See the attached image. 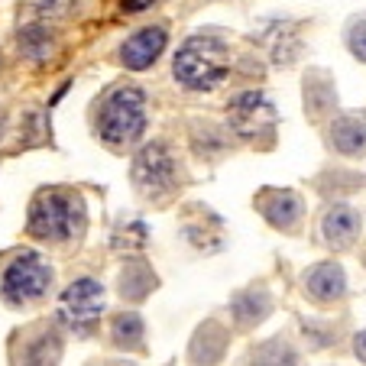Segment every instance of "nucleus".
<instances>
[{"instance_id":"f03ea898","label":"nucleus","mask_w":366,"mask_h":366,"mask_svg":"<svg viewBox=\"0 0 366 366\" xmlns=\"http://www.w3.org/2000/svg\"><path fill=\"white\" fill-rule=\"evenodd\" d=\"M29 237L65 243L84 230V201L69 188H42L29 204Z\"/></svg>"},{"instance_id":"6ab92c4d","label":"nucleus","mask_w":366,"mask_h":366,"mask_svg":"<svg viewBox=\"0 0 366 366\" xmlns=\"http://www.w3.org/2000/svg\"><path fill=\"white\" fill-rule=\"evenodd\" d=\"M363 266H366V253H363Z\"/></svg>"},{"instance_id":"20e7f679","label":"nucleus","mask_w":366,"mask_h":366,"mask_svg":"<svg viewBox=\"0 0 366 366\" xmlns=\"http://www.w3.org/2000/svg\"><path fill=\"white\" fill-rule=\"evenodd\" d=\"M52 266L33 249H23L7 263L4 276H0V295L10 305H29L36 298H42L52 285Z\"/></svg>"},{"instance_id":"6e6552de","label":"nucleus","mask_w":366,"mask_h":366,"mask_svg":"<svg viewBox=\"0 0 366 366\" xmlns=\"http://www.w3.org/2000/svg\"><path fill=\"white\" fill-rule=\"evenodd\" d=\"M166 46H169L166 26H146V29H139V33H133L130 39L120 46V62L130 71H143L166 52Z\"/></svg>"},{"instance_id":"dca6fc26","label":"nucleus","mask_w":366,"mask_h":366,"mask_svg":"<svg viewBox=\"0 0 366 366\" xmlns=\"http://www.w3.org/2000/svg\"><path fill=\"white\" fill-rule=\"evenodd\" d=\"M347 49L353 52V59H360L366 65V20H357L347 29Z\"/></svg>"},{"instance_id":"a211bd4d","label":"nucleus","mask_w":366,"mask_h":366,"mask_svg":"<svg viewBox=\"0 0 366 366\" xmlns=\"http://www.w3.org/2000/svg\"><path fill=\"white\" fill-rule=\"evenodd\" d=\"M353 353H357V357L366 363V327L357 334V337H353Z\"/></svg>"},{"instance_id":"f257e3e1","label":"nucleus","mask_w":366,"mask_h":366,"mask_svg":"<svg viewBox=\"0 0 366 366\" xmlns=\"http://www.w3.org/2000/svg\"><path fill=\"white\" fill-rule=\"evenodd\" d=\"M175 81L188 91H214L230 75V52L217 36H188L172 59Z\"/></svg>"},{"instance_id":"f3484780","label":"nucleus","mask_w":366,"mask_h":366,"mask_svg":"<svg viewBox=\"0 0 366 366\" xmlns=\"http://www.w3.org/2000/svg\"><path fill=\"white\" fill-rule=\"evenodd\" d=\"M156 0H120V7L127 10V14H143V10H149Z\"/></svg>"},{"instance_id":"2eb2a0df","label":"nucleus","mask_w":366,"mask_h":366,"mask_svg":"<svg viewBox=\"0 0 366 366\" xmlns=\"http://www.w3.org/2000/svg\"><path fill=\"white\" fill-rule=\"evenodd\" d=\"M52 52H56V42L42 23H29L20 29V56L33 59V62H49Z\"/></svg>"},{"instance_id":"39448f33","label":"nucleus","mask_w":366,"mask_h":366,"mask_svg":"<svg viewBox=\"0 0 366 366\" xmlns=\"http://www.w3.org/2000/svg\"><path fill=\"white\" fill-rule=\"evenodd\" d=\"M133 185L146 198H166L179 188V162L166 143H146L133 159Z\"/></svg>"},{"instance_id":"4468645a","label":"nucleus","mask_w":366,"mask_h":366,"mask_svg":"<svg viewBox=\"0 0 366 366\" xmlns=\"http://www.w3.org/2000/svg\"><path fill=\"white\" fill-rule=\"evenodd\" d=\"M111 337L120 350H143V337H146V325L137 311H124L117 315L111 325Z\"/></svg>"},{"instance_id":"ddd939ff","label":"nucleus","mask_w":366,"mask_h":366,"mask_svg":"<svg viewBox=\"0 0 366 366\" xmlns=\"http://www.w3.org/2000/svg\"><path fill=\"white\" fill-rule=\"evenodd\" d=\"M269 308H272V298L266 295L263 289L259 292L249 289V292H243V295L234 298V318H237V325H243V327L259 325V321L269 315Z\"/></svg>"},{"instance_id":"1a4fd4ad","label":"nucleus","mask_w":366,"mask_h":366,"mask_svg":"<svg viewBox=\"0 0 366 366\" xmlns=\"http://www.w3.org/2000/svg\"><path fill=\"white\" fill-rule=\"evenodd\" d=\"M302 292L318 305H334L347 295V276L340 269V263L327 259V263H315L311 269H305L302 276Z\"/></svg>"},{"instance_id":"f8f14e48","label":"nucleus","mask_w":366,"mask_h":366,"mask_svg":"<svg viewBox=\"0 0 366 366\" xmlns=\"http://www.w3.org/2000/svg\"><path fill=\"white\" fill-rule=\"evenodd\" d=\"M331 143L340 156H363L366 152V117L344 114L331 124Z\"/></svg>"},{"instance_id":"0eeeda50","label":"nucleus","mask_w":366,"mask_h":366,"mask_svg":"<svg viewBox=\"0 0 366 366\" xmlns=\"http://www.w3.org/2000/svg\"><path fill=\"white\" fill-rule=\"evenodd\" d=\"M276 120V107L269 104V97L259 91H240L234 101L227 104V124L237 137L253 139L259 130L272 127Z\"/></svg>"},{"instance_id":"423d86ee","label":"nucleus","mask_w":366,"mask_h":366,"mask_svg":"<svg viewBox=\"0 0 366 366\" xmlns=\"http://www.w3.org/2000/svg\"><path fill=\"white\" fill-rule=\"evenodd\" d=\"M107 308V292L97 279H75L69 289L59 295V321L71 331H91L94 321Z\"/></svg>"},{"instance_id":"9b49d317","label":"nucleus","mask_w":366,"mask_h":366,"mask_svg":"<svg viewBox=\"0 0 366 366\" xmlns=\"http://www.w3.org/2000/svg\"><path fill=\"white\" fill-rule=\"evenodd\" d=\"M360 227H363V217L353 211L350 204H334L327 207V214L321 217V240L331 249H347L357 243Z\"/></svg>"},{"instance_id":"7ed1b4c3","label":"nucleus","mask_w":366,"mask_h":366,"mask_svg":"<svg viewBox=\"0 0 366 366\" xmlns=\"http://www.w3.org/2000/svg\"><path fill=\"white\" fill-rule=\"evenodd\" d=\"M94 130L104 143L130 146L146 133V94L133 84H120L101 101Z\"/></svg>"},{"instance_id":"9d476101","label":"nucleus","mask_w":366,"mask_h":366,"mask_svg":"<svg viewBox=\"0 0 366 366\" xmlns=\"http://www.w3.org/2000/svg\"><path fill=\"white\" fill-rule=\"evenodd\" d=\"M256 207H259V214L276 230H298L302 214H305L302 198H298L295 192H282V188H266V192H259Z\"/></svg>"}]
</instances>
